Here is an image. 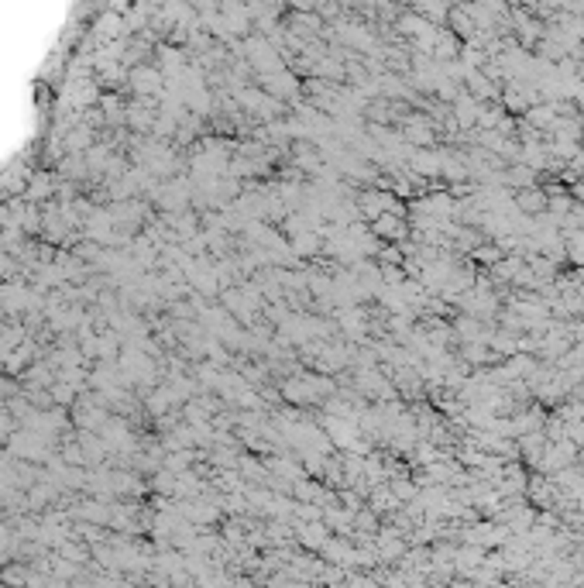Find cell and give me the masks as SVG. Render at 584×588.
Listing matches in <instances>:
<instances>
[{"label":"cell","mask_w":584,"mask_h":588,"mask_svg":"<svg viewBox=\"0 0 584 588\" xmlns=\"http://www.w3.org/2000/svg\"><path fill=\"white\" fill-rule=\"evenodd\" d=\"M519 203H522V210L536 213V210H543V207H546V196H543V193H536V189H526V193H519Z\"/></svg>","instance_id":"obj_1"}]
</instances>
